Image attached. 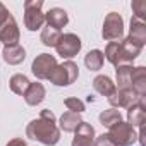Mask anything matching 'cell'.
Returning a JSON list of instances; mask_svg holds the SVG:
<instances>
[{"mask_svg":"<svg viewBox=\"0 0 146 146\" xmlns=\"http://www.w3.org/2000/svg\"><path fill=\"white\" fill-rule=\"evenodd\" d=\"M93 146H115V144H113V141L108 137V134H107V132H103V134H100L98 137H95Z\"/></svg>","mask_w":146,"mask_h":146,"instance_id":"cell-27","label":"cell"},{"mask_svg":"<svg viewBox=\"0 0 146 146\" xmlns=\"http://www.w3.org/2000/svg\"><path fill=\"white\" fill-rule=\"evenodd\" d=\"M79 78V67L72 60H64L62 64H57L53 70L50 72L48 81L53 86H70L72 83H76Z\"/></svg>","mask_w":146,"mask_h":146,"instance_id":"cell-2","label":"cell"},{"mask_svg":"<svg viewBox=\"0 0 146 146\" xmlns=\"http://www.w3.org/2000/svg\"><path fill=\"white\" fill-rule=\"evenodd\" d=\"M144 122H146V105L144 100L141 98L137 103L127 108V124L136 129V127H143Z\"/></svg>","mask_w":146,"mask_h":146,"instance_id":"cell-13","label":"cell"},{"mask_svg":"<svg viewBox=\"0 0 146 146\" xmlns=\"http://www.w3.org/2000/svg\"><path fill=\"white\" fill-rule=\"evenodd\" d=\"M29 84H31V81H29L28 76H24V74H14V76L11 78V81H9L11 91L16 93V95H21V96L26 93V90H28Z\"/></svg>","mask_w":146,"mask_h":146,"instance_id":"cell-22","label":"cell"},{"mask_svg":"<svg viewBox=\"0 0 146 146\" xmlns=\"http://www.w3.org/2000/svg\"><path fill=\"white\" fill-rule=\"evenodd\" d=\"M57 65V58L50 53H40L33 64H31V72L38 78V79H48L50 72L53 70V67Z\"/></svg>","mask_w":146,"mask_h":146,"instance_id":"cell-7","label":"cell"},{"mask_svg":"<svg viewBox=\"0 0 146 146\" xmlns=\"http://www.w3.org/2000/svg\"><path fill=\"white\" fill-rule=\"evenodd\" d=\"M108 137L113 141L115 146H132L137 141V132L134 127H131L127 122L120 120L108 127Z\"/></svg>","mask_w":146,"mask_h":146,"instance_id":"cell-4","label":"cell"},{"mask_svg":"<svg viewBox=\"0 0 146 146\" xmlns=\"http://www.w3.org/2000/svg\"><path fill=\"white\" fill-rule=\"evenodd\" d=\"M93 88H95V91L98 93V95H102V96H112L115 91H117V86H115V83L108 78V76H105V74H100V76H96L95 79H93Z\"/></svg>","mask_w":146,"mask_h":146,"instance_id":"cell-18","label":"cell"},{"mask_svg":"<svg viewBox=\"0 0 146 146\" xmlns=\"http://www.w3.org/2000/svg\"><path fill=\"white\" fill-rule=\"evenodd\" d=\"M119 45H120V65H122V64H129V65H131V64L139 57V53H141V50H143L141 45L131 41L129 38H122V40L119 41Z\"/></svg>","mask_w":146,"mask_h":146,"instance_id":"cell-11","label":"cell"},{"mask_svg":"<svg viewBox=\"0 0 146 146\" xmlns=\"http://www.w3.org/2000/svg\"><path fill=\"white\" fill-rule=\"evenodd\" d=\"M5 146H28V143H26L23 137H14V139H11Z\"/></svg>","mask_w":146,"mask_h":146,"instance_id":"cell-29","label":"cell"},{"mask_svg":"<svg viewBox=\"0 0 146 146\" xmlns=\"http://www.w3.org/2000/svg\"><path fill=\"white\" fill-rule=\"evenodd\" d=\"M127 38L131 41L144 46V43H146V24H144V21H141V19H137V17L132 16L131 26H129V36Z\"/></svg>","mask_w":146,"mask_h":146,"instance_id":"cell-17","label":"cell"},{"mask_svg":"<svg viewBox=\"0 0 146 146\" xmlns=\"http://www.w3.org/2000/svg\"><path fill=\"white\" fill-rule=\"evenodd\" d=\"M81 46H83V41L78 35L64 33V35H60V38L55 45V50H57L58 57H62L65 60H70L72 57H76L81 52Z\"/></svg>","mask_w":146,"mask_h":146,"instance_id":"cell-6","label":"cell"},{"mask_svg":"<svg viewBox=\"0 0 146 146\" xmlns=\"http://www.w3.org/2000/svg\"><path fill=\"white\" fill-rule=\"evenodd\" d=\"M102 38L105 41H120L124 38V19L119 12H108L103 21Z\"/></svg>","mask_w":146,"mask_h":146,"instance_id":"cell-5","label":"cell"},{"mask_svg":"<svg viewBox=\"0 0 146 146\" xmlns=\"http://www.w3.org/2000/svg\"><path fill=\"white\" fill-rule=\"evenodd\" d=\"M131 9H132V16L144 21V14H146V2L144 0H134L131 4Z\"/></svg>","mask_w":146,"mask_h":146,"instance_id":"cell-26","label":"cell"},{"mask_svg":"<svg viewBox=\"0 0 146 146\" xmlns=\"http://www.w3.org/2000/svg\"><path fill=\"white\" fill-rule=\"evenodd\" d=\"M45 96H46V90H45V86H43L41 83H31V84L28 86L26 93L23 95L24 102H26L29 107L40 105V103L45 100Z\"/></svg>","mask_w":146,"mask_h":146,"instance_id":"cell-15","label":"cell"},{"mask_svg":"<svg viewBox=\"0 0 146 146\" xmlns=\"http://www.w3.org/2000/svg\"><path fill=\"white\" fill-rule=\"evenodd\" d=\"M26 136L45 146H55L60 141V129L52 110L45 108L40 112L38 119H33L26 125Z\"/></svg>","mask_w":146,"mask_h":146,"instance_id":"cell-1","label":"cell"},{"mask_svg":"<svg viewBox=\"0 0 146 146\" xmlns=\"http://www.w3.org/2000/svg\"><path fill=\"white\" fill-rule=\"evenodd\" d=\"M45 24V12L41 0H26L24 2V26L28 31H38Z\"/></svg>","mask_w":146,"mask_h":146,"instance_id":"cell-3","label":"cell"},{"mask_svg":"<svg viewBox=\"0 0 146 146\" xmlns=\"http://www.w3.org/2000/svg\"><path fill=\"white\" fill-rule=\"evenodd\" d=\"M95 127L88 122H81L78 129L74 131V137H72V146H93L95 143Z\"/></svg>","mask_w":146,"mask_h":146,"instance_id":"cell-10","label":"cell"},{"mask_svg":"<svg viewBox=\"0 0 146 146\" xmlns=\"http://www.w3.org/2000/svg\"><path fill=\"white\" fill-rule=\"evenodd\" d=\"M60 31H57V29H52V28H48V26H45V28H41V33H40V41L45 45V46H53L55 48V45H57V41H58V38H60Z\"/></svg>","mask_w":146,"mask_h":146,"instance_id":"cell-23","label":"cell"},{"mask_svg":"<svg viewBox=\"0 0 146 146\" xmlns=\"http://www.w3.org/2000/svg\"><path fill=\"white\" fill-rule=\"evenodd\" d=\"M103 62H105V57H103V52L95 48V50H90L86 55H84V65L88 70H100L103 67Z\"/></svg>","mask_w":146,"mask_h":146,"instance_id":"cell-21","label":"cell"},{"mask_svg":"<svg viewBox=\"0 0 146 146\" xmlns=\"http://www.w3.org/2000/svg\"><path fill=\"white\" fill-rule=\"evenodd\" d=\"M83 122V119H81V115L79 113H74V112H64L62 115H60V120H58V129L60 131H64V132H74L76 129H78V125Z\"/></svg>","mask_w":146,"mask_h":146,"instance_id":"cell-19","label":"cell"},{"mask_svg":"<svg viewBox=\"0 0 146 146\" xmlns=\"http://www.w3.org/2000/svg\"><path fill=\"white\" fill-rule=\"evenodd\" d=\"M2 57H4L5 64H9V65H19L26 58V50L19 43L17 45H9V46H4Z\"/></svg>","mask_w":146,"mask_h":146,"instance_id":"cell-16","label":"cell"},{"mask_svg":"<svg viewBox=\"0 0 146 146\" xmlns=\"http://www.w3.org/2000/svg\"><path fill=\"white\" fill-rule=\"evenodd\" d=\"M19 38H21L19 24H17L16 17L11 14L2 24H0V41L4 43V46H9V45H17Z\"/></svg>","mask_w":146,"mask_h":146,"instance_id":"cell-8","label":"cell"},{"mask_svg":"<svg viewBox=\"0 0 146 146\" xmlns=\"http://www.w3.org/2000/svg\"><path fill=\"white\" fill-rule=\"evenodd\" d=\"M9 16H11L9 9H7V7H5V5L2 4V2H0V24H2V23H4V21H5V19L9 17Z\"/></svg>","mask_w":146,"mask_h":146,"instance_id":"cell-28","label":"cell"},{"mask_svg":"<svg viewBox=\"0 0 146 146\" xmlns=\"http://www.w3.org/2000/svg\"><path fill=\"white\" fill-rule=\"evenodd\" d=\"M64 105L67 107L69 112H74V113H79V115L86 110L84 102L79 100V98H76V96H69V98H65V100H64Z\"/></svg>","mask_w":146,"mask_h":146,"instance_id":"cell-25","label":"cell"},{"mask_svg":"<svg viewBox=\"0 0 146 146\" xmlns=\"http://www.w3.org/2000/svg\"><path fill=\"white\" fill-rule=\"evenodd\" d=\"M131 76H132V65L129 64H122L115 67V78H117V90H131Z\"/></svg>","mask_w":146,"mask_h":146,"instance_id":"cell-20","label":"cell"},{"mask_svg":"<svg viewBox=\"0 0 146 146\" xmlns=\"http://www.w3.org/2000/svg\"><path fill=\"white\" fill-rule=\"evenodd\" d=\"M98 119H100V124L108 129L110 125L120 122V120H122V115H120V112H119L117 108H108V110H103Z\"/></svg>","mask_w":146,"mask_h":146,"instance_id":"cell-24","label":"cell"},{"mask_svg":"<svg viewBox=\"0 0 146 146\" xmlns=\"http://www.w3.org/2000/svg\"><path fill=\"white\" fill-rule=\"evenodd\" d=\"M141 100V96H137L132 90L125 88V90H117L112 96H108V102L112 105V108H129L131 105L137 103Z\"/></svg>","mask_w":146,"mask_h":146,"instance_id":"cell-9","label":"cell"},{"mask_svg":"<svg viewBox=\"0 0 146 146\" xmlns=\"http://www.w3.org/2000/svg\"><path fill=\"white\" fill-rule=\"evenodd\" d=\"M45 23H46L48 28L60 31L62 28L67 26V23H69V14H67L64 9H60V7H52L48 12H45Z\"/></svg>","mask_w":146,"mask_h":146,"instance_id":"cell-12","label":"cell"},{"mask_svg":"<svg viewBox=\"0 0 146 146\" xmlns=\"http://www.w3.org/2000/svg\"><path fill=\"white\" fill-rule=\"evenodd\" d=\"M131 90H132L137 96L144 98V95H146V69H144V65L132 67Z\"/></svg>","mask_w":146,"mask_h":146,"instance_id":"cell-14","label":"cell"}]
</instances>
